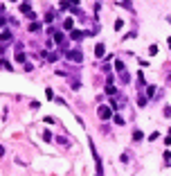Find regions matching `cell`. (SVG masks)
Wrapping results in <instances>:
<instances>
[{
	"label": "cell",
	"mask_w": 171,
	"mask_h": 176,
	"mask_svg": "<svg viewBox=\"0 0 171 176\" xmlns=\"http://www.w3.org/2000/svg\"><path fill=\"white\" fill-rule=\"evenodd\" d=\"M65 56H68L70 61H75V63H81V61H83V52H81L79 48H75V50H65Z\"/></svg>",
	"instance_id": "1"
},
{
	"label": "cell",
	"mask_w": 171,
	"mask_h": 176,
	"mask_svg": "<svg viewBox=\"0 0 171 176\" xmlns=\"http://www.w3.org/2000/svg\"><path fill=\"white\" fill-rule=\"evenodd\" d=\"M99 117H104V120H110V117H113L110 109H108V106H99Z\"/></svg>",
	"instance_id": "2"
},
{
	"label": "cell",
	"mask_w": 171,
	"mask_h": 176,
	"mask_svg": "<svg viewBox=\"0 0 171 176\" xmlns=\"http://www.w3.org/2000/svg\"><path fill=\"white\" fill-rule=\"evenodd\" d=\"M106 54V48H104V43H97L95 45V56L99 59V56H104Z\"/></svg>",
	"instance_id": "3"
},
{
	"label": "cell",
	"mask_w": 171,
	"mask_h": 176,
	"mask_svg": "<svg viewBox=\"0 0 171 176\" xmlns=\"http://www.w3.org/2000/svg\"><path fill=\"white\" fill-rule=\"evenodd\" d=\"M115 68H117V72H119V75H122V72H126V66H124V63H122L119 59L115 61Z\"/></svg>",
	"instance_id": "4"
},
{
	"label": "cell",
	"mask_w": 171,
	"mask_h": 176,
	"mask_svg": "<svg viewBox=\"0 0 171 176\" xmlns=\"http://www.w3.org/2000/svg\"><path fill=\"white\" fill-rule=\"evenodd\" d=\"M142 138H144V133H142L140 129H135V131H133V140L138 142V140H142Z\"/></svg>",
	"instance_id": "5"
},
{
	"label": "cell",
	"mask_w": 171,
	"mask_h": 176,
	"mask_svg": "<svg viewBox=\"0 0 171 176\" xmlns=\"http://www.w3.org/2000/svg\"><path fill=\"white\" fill-rule=\"evenodd\" d=\"M16 61H20V63L25 61V52H23V50H18V52H16Z\"/></svg>",
	"instance_id": "6"
},
{
	"label": "cell",
	"mask_w": 171,
	"mask_h": 176,
	"mask_svg": "<svg viewBox=\"0 0 171 176\" xmlns=\"http://www.w3.org/2000/svg\"><path fill=\"white\" fill-rule=\"evenodd\" d=\"M72 38H75V41H79V38H83V32L75 30V32H72Z\"/></svg>",
	"instance_id": "7"
},
{
	"label": "cell",
	"mask_w": 171,
	"mask_h": 176,
	"mask_svg": "<svg viewBox=\"0 0 171 176\" xmlns=\"http://www.w3.org/2000/svg\"><path fill=\"white\" fill-rule=\"evenodd\" d=\"M38 30H41V23H32L30 25V32H38Z\"/></svg>",
	"instance_id": "8"
},
{
	"label": "cell",
	"mask_w": 171,
	"mask_h": 176,
	"mask_svg": "<svg viewBox=\"0 0 171 176\" xmlns=\"http://www.w3.org/2000/svg\"><path fill=\"white\" fill-rule=\"evenodd\" d=\"M43 140H45V142H52V133H50V131H43Z\"/></svg>",
	"instance_id": "9"
},
{
	"label": "cell",
	"mask_w": 171,
	"mask_h": 176,
	"mask_svg": "<svg viewBox=\"0 0 171 176\" xmlns=\"http://www.w3.org/2000/svg\"><path fill=\"white\" fill-rule=\"evenodd\" d=\"M113 122H115L117 127H122V124H124V120H122V117H119V115H113Z\"/></svg>",
	"instance_id": "10"
},
{
	"label": "cell",
	"mask_w": 171,
	"mask_h": 176,
	"mask_svg": "<svg viewBox=\"0 0 171 176\" xmlns=\"http://www.w3.org/2000/svg\"><path fill=\"white\" fill-rule=\"evenodd\" d=\"M149 54H151V56H155V54H158V45H155V43L149 48Z\"/></svg>",
	"instance_id": "11"
},
{
	"label": "cell",
	"mask_w": 171,
	"mask_h": 176,
	"mask_svg": "<svg viewBox=\"0 0 171 176\" xmlns=\"http://www.w3.org/2000/svg\"><path fill=\"white\" fill-rule=\"evenodd\" d=\"M63 27H65V30H72V18H65L63 20Z\"/></svg>",
	"instance_id": "12"
},
{
	"label": "cell",
	"mask_w": 171,
	"mask_h": 176,
	"mask_svg": "<svg viewBox=\"0 0 171 176\" xmlns=\"http://www.w3.org/2000/svg\"><path fill=\"white\" fill-rule=\"evenodd\" d=\"M122 27H124V20H122V18H117V20H115V32H117V30H122Z\"/></svg>",
	"instance_id": "13"
},
{
	"label": "cell",
	"mask_w": 171,
	"mask_h": 176,
	"mask_svg": "<svg viewBox=\"0 0 171 176\" xmlns=\"http://www.w3.org/2000/svg\"><path fill=\"white\" fill-rule=\"evenodd\" d=\"M119 7H126V9H131L133 5H131V0H122V2H119Z\"/></svg>",
	"instance_id": "14"
},
{
	"label": "cell",
	"mask_w": 171,
	"mask_h": 176,
	"mask_svg": "<svg viewBox=\"0 0 171 176\" xmlns=\"http://www.w3.org/2000/svg\"><path fill=\"white\" fill-rule=\"evenodd\" d=\"M20 11H23V14H27V11H30V5H27V2H20Z\"/></svg>",
	"instance_id": "15"
},
{
	"label": "cell",
	"mask_w": 171,
	"mask_h": 176,
	"mask_svg": "<svg viewBox=\"0 0 171 176\" xmlns=\"http://www.w3.org/2000/svg\"><path fill=\"white\" fill-rule=\"evenodd\" d=\"M0 38H2V41H11V32L7 30V32H5V34H2V36H0Z\"/></svg>",
	"instance_id": "16"
},
{
	"label": "cell",
	"mask_w": 171,
	"mask_h": 176,
	"mask_svg": "<svg viewBox=\"0 0 171 176\" xmlns=\"http://www.w3.org/2000/svg\"><path fill=\"white\" fill-rule=\"evenodd\" d=\"M106 93H108V95H115V86H110V84H108V86H106Z\"/></svg>",
	"instance_id": "17"
},
{
	"label": "cell",
	"mask_w": 171,
	"mask_h": 176,
	"mask_svg": "<svg viewBox=\"0 0 171 176\" xmlns=\"http://www.w3.org/2000/svg\"><path fill=\"white\" fill-rule=\"evenodd\" d=\"M158 138H160V133H158V131H153V133L149 135V140H151V142H153V140H158Z\"/></svg>",
	"instance_id": "18"
},
{
	"label": "cell",
	"mask_w": 171,
	"mask_h": 176,
	"mask_svg": "<svg viewBox=\"0 0 171 176\" xmlns=\"http://www.w3.org/2000/svg\"><path fill=\"white\" fill-rule=\"evenodd\" d=\"M54 41L56 43H63V34H54Z\"/></svg>",
	"instance_id": "19"
},
{
	"label": "cell",
	"mask_w": 171,
	"mask_h": 176,
	"mask_svg": "<svg viewBox=\"0 0 171 176\" xmlns=\"http://www.w3.org/2000/svg\"><path fill=\"white\" fill-rule=\"evenodd\" d=\"M138 102H140V104H138V106H142V109H144V106H146V97H140Z\"/></svg>",
	"instance_id": "20"
},
{
	"label": "cell",
	"mask_w": 171,
	"mask_h": 176,
	"mask_svg": "<svg viewBox=\"0 0 171 176\" xmlns=\"http://www.w3.org/2000/svg\"><path fill=\"white\" fill-rule=\"evenodd\" d=\"M164 115H167V117H171V106H164Z\"/></svg>",
	"instance_id": "21"
},
{
	"label": "cell",
	"mask_w": 171,
	"mask_h": 176,
	"mask_svg": "<svg viewBox=\"0 0 171 176\" xmlns=\"http://www.w3.org/2000/svg\"><path fill=\"white\" fill-rule=\"evenodd\" d=\"M0 156H5V147L2 145H0Z\"/></svg>",
	"instance_id": "22"
},
{
	"label": "cell",
	"mask_w": 171,
	"mask_h": 176,
	"mask_svg": "<svg viewBox=\"0 0 171 176\" xmlns=\"http://www.w3.org/2000/svg\"><path fill=\"white\" fill-rule=\"evenodd\" d=\"M167 45H169V48H171V36H169V38H167Z\"/></svg>",
	"instance_id": "23"
},
{
	"label": "cell",
	"mask_w": 171,
	"mask_h": 176,
	"mask_svg": "<svg viewBox=\"0 0 171 176\" xmlns=\"http://www.w3.org/2000/svg\"><path fill=\"white\" fill-rule=\"evenodd\" d=\"M2 25H5V18H0V27H2Z\"/></svg>",
	"instance_id": "24"
},
{
	"label": "cell",
	"mask_w": 171,
	"mask_h": 176,
	"mask_svg": "<svg viewBox=\"0 0 171 176\" xmlns=\"http://www.w3.org/2000/svg\"><path fill=\"white\" fill-rule=\"evenodd\" d=\"M169 135H171V129H169Z\"/></svg>",
	"instance_id": "25"
},
{
	"label": "cell",
	"mask_w": 171,
	"mask_h": 176,
	"mask_svg": "<svg viewBox=\"0 0 171 176\" xmlns=\"http://www.w3.org/2000/svg\"><path fill=\"white\" fill-rule=\"evenodd\" d=\"M11 2H16V0H11Z\"/></svg>",
	"instance_id": "26"
},
{
	"label": "cell",
	"mask_w": 171,
	"mask_h": 176,
	"mask_svg": "<svg viewBox=\"0 0 171 176\" xmlns=\"http://www.w3.org/2000/svg\"><path fill=\"white\" fill-rule=\"evenodd\" d=\"M169 81H171V79H169Z\"/></svg>",
	"instance_id": "27"
}]
</instances>
